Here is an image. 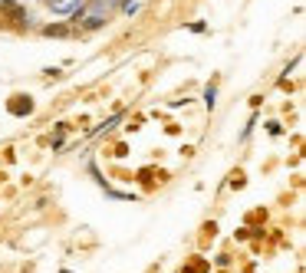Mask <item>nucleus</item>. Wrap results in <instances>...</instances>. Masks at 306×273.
Wrapping results in <instances>:
<instances>
[{
  "label": "nucleus",
  "mask_w": 306,
  "mask_h": 273,
  "mask_svg": "<svg viewBox=\"0 0 306 273\" xmlns=\"http://www.w3.org/2000/svg\"><path fill=\"white\" fill-rule=\"evenodd\" d=\"M7 112H10V116H20V118H24V116H30V112H33L30 96H14V99L7 102Z\"/></svg>",
  "instance_id": "f257e3e1"
},
{
  "label": "nucleus",
  "mask_w": 306,
  "mask_h": 273,
  "mask_svg": "<svg viewBox=\"0 0 306 273\" xmlns=\"http://www.w3.org/2000/svg\"><path fill=\"white\" fill-rule=\"evenodd\" d=\"M46 4H50V10H53V14H63V16L76 14V10L82 7V0H46Z\"/></svg>",
  "instance_id": "f03ea898"
},
{
  "label": "nucleus",
  "mask_w": 306,
  "mask_h": 273,
  "mask_svg": "<svg viewBox=\"0 0 306 273\" xmlns=\"http://www.w3.org/2000/svg\"><path fill=\"white\" fill-rule=\"evenodd\" d=\"M43 33H46V36H70V26L66 24H50V26H43Z\"/></svg>",
  "instance_id": "7ed1b4c3"
},
{
  "label": "nucleus",
  "mask_w": 306,
  "mask_h": 273,
  "mask_svg": "<svg viewBox=\"0 0 306 273\" xmlns=\"http://www.w3.org/2000/svg\"><path fill=\"white\" fill-rule=\"evenodd\" d=\"M214 102H218V86L211 82V86L204 89V106H208V109H214Z\"/></svg>",
  "instance_id": "20e7f679"
},
{
  "label": "nucleus",
  "mask_w": 306,
  "mask_h": 273,
  "mask_svg": "<svg viewBox=\"0 0 306 273\" xmlns=\"http://www.w3.org/2000/svg\"><path fill=\"white\" fill-rule=\"evenodd\" d=\"M63 273H72V270H63Z\"/></svg>",
  "instance_id": "39448f33"
}]
</instances>
